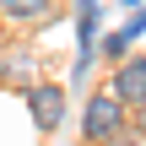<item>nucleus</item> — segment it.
<instances>
[{
	"instance_id": "6",
	"label": "nucleus",
	"mask_w": 146,
	"mask_h": 146,
	"mask_svg": "<svg viewBox=\"0 0 146 146\" xmlns=\"http://www.w3.org/2000/svg\"><path fill=\"white\" fill-rule=\"evenodd\" d=\"M135 125H141V135H146V98L135 103Z\"/></svg>"
},
{
	"instance_id": "5",
	"label": "nucleus",
	"mask_w": 146,
	"mask_h": 146,
	"mask_svg": "<svg viewBox=\"0 0 146 146\" xmlns=\"http://www.w3.org/2000/svg\"><path fill=\"white\" fill-rule=\"evenodd\" d=\"M141 33H146V11H135V16H130V22H125V27L103 43V54H108V60H125V54H130V43H135Z\"/></svg>"
},
{
	"instance_id": "7",
	"label": "nucleus",
	"mask_w": 146,
	"mask_h": 146,
	"mask_svg": "<svg viewBox=\"0 0 146 146\" xmlns=\"http://www.w3.org/2000/svg\"><path fill=\"white\" fill-rule=\"evenodd\" d=\"M125 5H141V0H125Z\"/></svg>"
},
{
	"instance_id": "2",
	"label": "nucleus",
	"mask_w": 146,
	"mask_h": 146,
	"mask_svg": "<svg viewBox=\"0 0 146 146\" xmlns=\"http://www.w3.org/2000/svg\"><path fill=\"white\" fill-rule=\"evenodd\" d=\"M27 103H33V125H38L43 135H54V130L65 125V87L33 81V87H27Z\"/></svg>"
},
{
	"instance_id": "1",
	"label": "nucleus",
	"mask_w": 146,
	"mask_h": 146,
	"mask_svg": "<svg viewBox=\"0 0 146 146\" xmlns=\"http://www.w3.org/2000/svg\"><path fill=\"white\" fill-rule=\"evenodd\" d=\"M81 141L87 146H130V119H125V103L114 92H92L87 108H81Z\"/></svg>"
},
{
	"instance_id": "4",
	"label": "nucleus",
	"mask_w": 146,
	"mask_h": 146,
	"mask_svg": "<svg viewBox=\"0 0 146 146\" xmlns=\"http://www.w3.org/2000/svg\"><path fill=\"white\" fill-rule=\"evenodd\" d=\"M0 11H5L16 27H38V22L49 27L54 11H60V0H0Z\"/></svg>"
},
{
	"instance_id": "3",
	"label": "nucleus",
	"mask_w": 146,
	"mask_h": 146,
	"mask_svg": "<svg viewBox=\"0 0 146 146\" xmlns=\"http://www.w3.org/2000/svg\"><path fill=\"white\" fill-rule=\"evenodd\" d=\"M108 92H114L125 108H135V103L146 98V60H141V54H130V60H119V65H114V81H108Z\"/></svg>"
}]
</instances>
